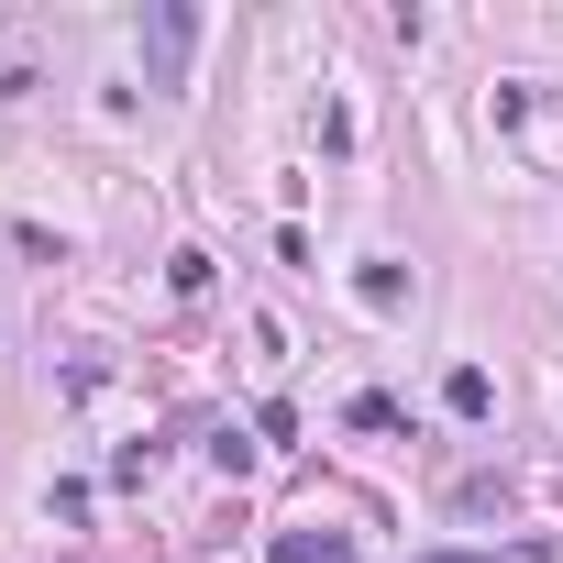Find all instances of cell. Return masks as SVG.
I'll return each instance as SVG.
<instances>
[{
    "instance_id": "cell-1",
    "label": "cell",
    "mask_w": 563,
    "mask_h": 563,
    "mask_svg": "<svg viewBox=\"0 0 563 563\" xmlns=\"http://www.w3.org/2000/svg\"><path fill=\"white\" fill-rule=\"evenodd\" d=\"M144 45H155V78H177V67H188V45H199V12H188V0H166V12L144 23Z\"/></svg>"
},
{
    "instance_id": "cell-2",
    "label": "cell",
    "mask_w": 563,
    "mask_h": 563,
    "mask_svg": "<svg viewBox=\"0 0 563 563\" xmlns=\"http://www.w3.org/2000/svg\"><path fill=\"white\" fill-rule=\"evenodd\" d=\"M265 563H354V541H343V530H276Z\"/></svg>"
},
{
    "instance_id": "cell-3",
    "label": "cell",
    "mask_w": 563,
    "mask_h": 563,
    "mask_svg": "<svg viewBox=\"0 0 563 563\" xmlns=\"http://www.w3.org/2000/svg\"><path fill=\"white\" fill-rule=\"evenodd\" d=\"M420 563H486V552H420Z\"/></svg>"
}]
</instances>
